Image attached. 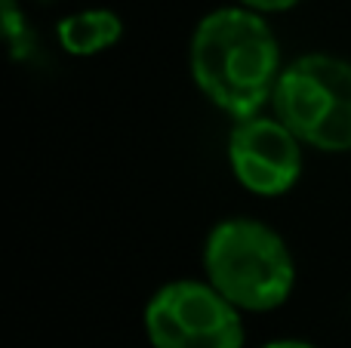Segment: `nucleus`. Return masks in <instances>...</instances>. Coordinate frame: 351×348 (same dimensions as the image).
<instances>
[{
	"label": "nucleus",
	"instance_id": "6e6552de",
	"mask_svg": "<svg viewBox=\"0 0 351 348\" xmlns=\"http://www.w3.org/2000/svg\"><path fill=\"white\" fill-rule=\"evenodd\" d=\"M237 3L265 16V12H287V10H293L299 0H237Z\"/></svg>",
	"mask_w": 351,
	"mask_h": 348
},
{
	"label": "nucleus",
	"instance_id": "7ed1b4c3",
	"mask_svg": "<svg viewBox=\"0 0 351 348\" xmlns=\"http://www.w3.org/2000/svg\"><path fill=\"white\" fill-rule=\"evenodd\" d=\"M271 111L302 145L351 151V62L327 53L296 59L280 71Z\"/></svg>",
	"mask_w": 351,
	"mask_h": 348
},
{
	"label": "nucleus",
	"instance_id": "423d86ee",
	"mask_svg": "<svg viewBox=\"0 0 351 348\" xmlns=\"http://www.w3.org/2000/svg\"><path fill=\"white\" fill-rule=\"evenodd\" d=\"M56 37H59V47L68 55L86 59V55H99L114 47L123 37V22L114 10L93 6V10L68 12L65 18H59Z\"/></svg>",
	"mask_w": 351,
	"mask_h": 348
},
{
	"label": "nucleus",
	"instance_id": "0eeeda50",
	"mask_svg": "<svg viewBox=\"0 0 351 348\" xmlns=\"http://www.w3.org/2000/svg\"><path fill=\"white\" fill-rule=\"evenodd\" d=\"M3 34L12 59H28L31 49H34V34H31L28 22L12 0H3Z\"/></svg>",
	"mask_w": 351,
	"mask_h": 348
},
{
	"label": "nucleus",
	"instance_id": "20e7f679",
	"mask_svg": "<svg viewBox=\"0 0 351 348\" xmlns=\"http://www.w3.org/2000/svg\"><path fill=\"white\" fill-rule=\"evenodd\" d=\"M154 348H243L241 308L210 281L164 284L145 306Z\"/></svg>",
	"mask_w": 351,
	"mask_h": 348
},
{
	"label": "nucleus",
	"instance_id": "f257e3e1",
	"mask_svg": "<svg viewBox=\"0 0 351 348\" xmlns=\"http://www.w3.org/2000/svg\"><path fill=\"white\" fill-rule=\"evenodd\" d=\"M188 65L197 90L231 121L271 105L280 77V47L265 16L247 6L206 12L191 34Z\"/></svg>",
	"mask_w": 351,
	"mask_h": 348
},
{
	"label": "nucleus",
	"instance_id": "39448f33",
	"mask_svg": "<svg viewBox=\"0 0 351 348\" xmlns=\"http://www.w3.org/2000/svg\"><path fill=\"white\" fill-rule=\"evenodd\" d=\"M228 166L247 191L259 197L287 195L302 173V142L268 114L234 121L228 136Z\"/></svg>",
	"mask_w": 351,
	"mask_h": 348
},
{
	"label": "nucleus",
	"instance_id": "1a4fd4ad",
	"mask_svg": "<svg viewBox=\"0 0 351 348\" xmlns=\"http://www.w3.org/2000/svg\"><path fill=\"white\" fill-rule=\"evenodd\" d=\"M262 348H315L311 343H302V339H278V343H268Z\"/></svg>",
	"mask_w": 351,
	"mask_h": 348
},
{
	"label": "nucleus",
	"instance_id": "f03ea898",
	"mask_svg": "<svg viewBox=\"0 0 351 348\" xmlns=\"http://www.w3.org/2000/svg\"><path fill=\"white\" fill-rule=\"evenodd\" d=\"M206 281L241 312H271L296 287V262L284 238L259 219H222L204 244Z\"/></svg>",
	"mask_w": 351,
	"mask_h": 348
}]
</instances>
